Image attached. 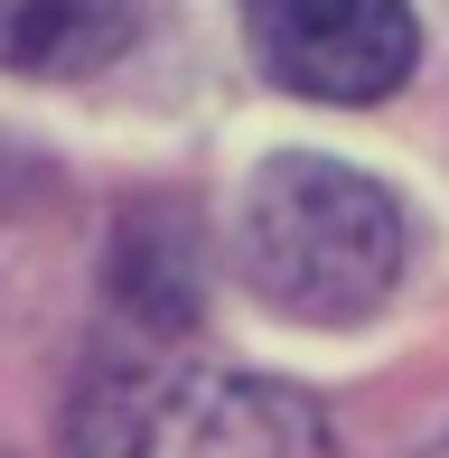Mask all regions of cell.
<instances>
[{"label":"cell","mask_w":449,"mask_h":458,"mask_svg":"<svg viewBox=\"0 0 449 458\" xmlns=\"http://www.w3.org/2000/svg\"><path fill=\"white\" fill-rule=\"evenodd\" d=\"M243 38L309 103H384L421 56L412 0H243Z\"/></svg>","instance_id":"cell-3"},{"label":"cell","mask_w":449,"mask_h":458,"mask_svg":"<svg viewBox=\"0 0 449 458\" xmlns=\"http://www.w3.org/2000/svg\"><path fill=\"white\" fill-rule=\"evenodd\" d=\"M66 458H337V430L309 393L272 374L140 356L85 374L66 411Z\"/></svg>","instance_id":"cell-2"},{"label":"cell","mask_w":449,"mask_h":458,"mask_svg":"<svg viewBox=\"0 0 449 458\" xmlns=\"http://www.w3.org/2000/svg\"><path fill=\"white\" fill-rule=\"evenodd\" d=\"M421 458H449V440H431V449H421Z\"/></svg>","instance_id":"cell-6"},{"label":"cell","mask_w":449,"mask_h":458,"mask_svg":"<svg viewBox=\"0 0 449 458\" xmlns=\"http://www.w3.org/2000/svg\"><path fill=\"white\" fill-rule=\"evenodd\" d=\"M402 253H412V234H402L394 187L318 150L262 159L234 206V262L253 281V300H272L281 318H309V327L375 318L402 281Z\"/></svg>","instance_id":"cell-1"},{"label":"cell","mask_w":449,"mask_h":458,"mask_svg":"<svg viewBox=\"0 0 449 458\" xmlns=\"http://www.w3.org/2000/svg\"><path fill=\"white\" fill-rule=\"evenodd\" d=\"M113 300L131 327H188L197 318V243L178 216H159V206H140V216H122V243H113Z\"/></svg>","instance_id":"cell-5"},{"label":"cell","mask_w":449,"mask_h":458,"mask_svg":"<svg viewBox=\"0 0 449 458\" xmlns=\"http://www.w3.org/2000/svg\"><path fill=\"white\" fill-rule=\"evenodd\" d=\"M140 0H0V66L10 75H94L131 47Z\"/></svg>","instance_id":"cell-4"}]
</instances>
